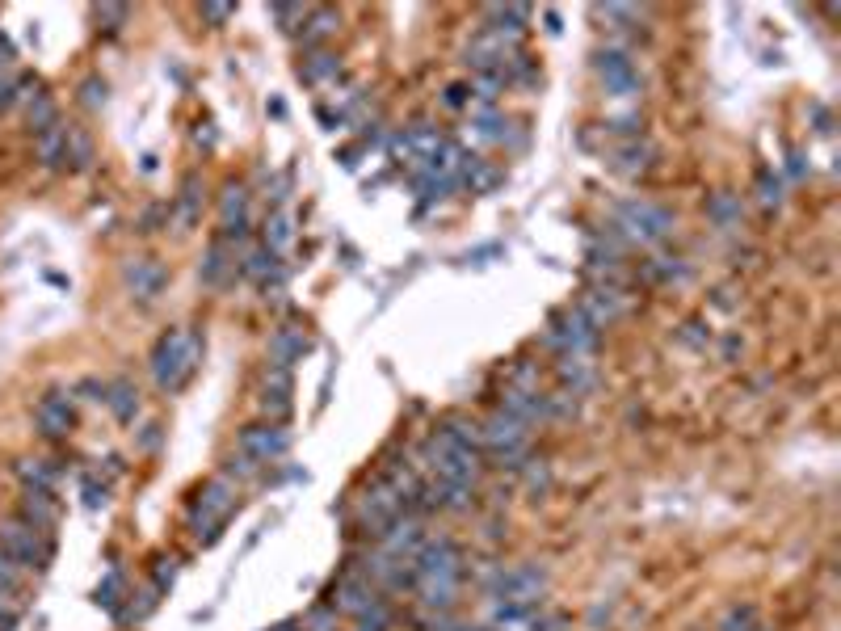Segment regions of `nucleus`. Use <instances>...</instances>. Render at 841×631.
Returning a JSON list of instances; mask_svg holds the SVG:
<instances>
[{
	"label": "nucleus",
	"mask_w": 841,
	"mask_h": 631,
	"mask_svg": "<svg viewBox=\"0 0 841 631\" xmlns=\"http://www.w3.org/2000/svg\"><path fill=\"white\" fill-rule=\"evenodd\" d=\"M421 467L429 472V480H450V484L476 488V480L484 472V455L476 446H467L463 438H455L446 425H438V430L421 442Z\"/></svg>",
	"instance_id": "nucleus-1"
},
{
	"label": "nucleus",
	"mask_w": 841,
	"mask_h": 631,
	"mask_svg": "<svg viewBox=\"0 0 841 631\" xmlns=\"http://www.w3.org/2000/svg\"><path fill=\"white\" fill-rule=\"evenodd\" d=\"M198 358H202V337H198V333H190V329H169V333H160V341L152 345V358H148L156 388L169 392V396H177V392L194 379Z\"/></svg>",
	"instance_id": "nucleus-2"
},
{
	"label": "nucleus",
	"mask_w": 841,
	"mask_h": 631,
	"mask_svg": "<svg viewBox=\"0 0 841 631\" xmlns=\"http://www.w3.org/2000/svg\"><path fill=\"white\" fill-rule=\"evenodd\" d=\"M236 501H240V493H236L232 480L215 476V480L202 484L198 493H194V505H190V531H194V539L198 543H215L219 531H223V522H228L232 510H236Z\"/></svg>",
	"instance_id": "nucleus-3"
},
{
	"label": "nucleus",
	"mask_w": 841,
	"mask_h": 631,
	"mask_svg": "<svg viewBox=\"0 0 841 631\" xmlns=\"http://www.w3.org/2000/svg\"><path fill=\"white\" fill-rule=\"evenodd\" d=\"M614 232L623 236V244H656L673 232V215L665 207H656L648 198H623L614 202Z\"/></svg>",
	"instance_id": "nucleus-4"
},
{
	"label": "nucleus",
	"mask_w": 841,
	"mask_h": 631,
	"mask_svg": "<svg viewBox=\"0 0 841 631\" xmlns=\"http://www.w3.org/2000/svg\"><path fill=\"white\" fill-rule=\"evenodd\" d=\"M598 337H602V329H593L589 316L572 303V308H560V312L547 316L543 345H547V350H556L560 358H593Z\"/></svg>",
	"instance_id": "nucleus-5"
},
{
	"label": "nucleus",
	"mask_w": 841,
	"mask_h": 631,
	"mask_svg": "<svg viewBox=\"0 0 841 631\" xmlns=\"http://www.w3.org/2000/svg\"><path fill=\"white\" fill-rule=\"evenodd\" d=\"M0 547L26 568V573H47L55 560V539L34 531L26 518H0Z\"/></svg>",
	"instance_id": "nucleus-6"
},
{
	"label": "nucleus",
	"mask_w": 841,
	"mask_h": 631,
	"mask_svg": "<svg viewBox=\"0 0 841 631\" xmlns=\"http://www.w3.org/2000/svg\"><path fill=\"white\" fill-rule=\"evenodd\" d=\"M547 594V568L543 564H518V568H501L497 577L488 581V598L497 606H543Z\"/></svg>",
	"instance_id": "nucleus-7"
},
{
	"label": "nucleus",
	"mask_w": 841,
	"mask_h": 631,
	"mask_svg": "<svg viewBox=\"0 0 841 631\" xmlns=\"http://www.w3.org/2000/svg\"><path fill=\"white\" fill-rule=\"evenodd\" d=\"M463 577V547L455 539H425L421 552L413 556V585H425V581H450L459 585Z\"/></svg>",
	"instance_id": "nucleus-8"
},
{
	"label": "nucleus",
	"mask_w": 841,
	"mask_h": 631,
	"mask_svg": "<svg viewBox=\"0 0 841 631\" xmlns=\"http://www.w3.org/2000/svg\"><path fill=\"white\" fill-rule=\"evenodd\" d=\"M236 451L265 467V463H274L291 451V430H286L282 421H253L236 434Z\"/></svg>",
	"instance_id": "nucleus-9"
},
{
	"label": "nucleus",
	"mask_w": 841,
	"mask_h": 631,
	"mask_svg": "<svg viewBox=\"0 0 841 631\" xmlns=\"http://www.w3.org/2000/svg\"><path fill=\"white\" fill-rule=\"evenodd\" d=\"M593 72H598L602 80V89L610 97H635L640 93V72H635V59L619 47H606L593 55Z\"/></svg>",
	"instance_id": "nucleus-10"
},
{
	"label": "nucleus",
	"mask_w": 841,
	"mask_h": 631,
	"mask_svg": "<svg viewBox=\"0 0 841 631\" xmlns=\"http://www.w3.org/2000/svg\"><path fill=\"white\" fill-rule=\"evenodd\" d=\"M383 598H379V585H371L362 573H341V581L333 585V598H328V606L337 610V615H354V619H362L366 610L371 606H379Z\"/></svg>",
	"instance_id": "nucleus-11"
},
{
	"label": "nucleus",
	"mask_w": 841,
	"mask_h": 631,
	"mask_svg": "<svg viewBox=\"0 0 841 631\" xmlns=\"http://www.w3.org/2000/svg\"><path fill=\"white\" fill-rule=\"evenodd\" d=\"M34 425H38V434H43L47 442H64L72 434V425H76L72 396L68 392H47L43 400H38V409H34Z\"/></svg>",
	"instance_id": "nucleus-12"
},
{
	"label": "nucleus",
	"mask_w": 841,
	"mask_h": 631,
	"mask_svg": "<svg viewBox=\"0 0 841 631\" xmlns=\"http://www.w3.org/2000/svg\"><path fill=\"white\" fill-rule=\"evenodd\" d=\"M122 282L131 287L135 299L152 303L164 287H169V270H164L160 257H131V261H122Z\"/></svg>",
	"instance_id": "nucleus-13"
},
{
	"label": "nucleus",
	"mask_w": 841,
	"mask_h": 631,
	"mask_svg": "<svg viewBox=\"0 0 841 631\" xmlns=\"http://www.w3.org/2000/svg\"><path fill=\"white\" fill-rule=\"evenodd\" d=\"M421 543H425V526L417 514H400L392 526L383 531L379 539V552H387L392 560H413L421 552Z\"/></svg>",
	"instance_id": "nucleus-14"
},
{
	"label": "nucleus",
	"mask_w": 841,
	"mask_h": 631,
	"mask_svg": "<svg viewBox=\"0 0 841 631\" xmlns=\"http://www.w3.org/2000/svg\"><path fill=\"white\" fill-rule=\"evenodd\" d=\"M577 308L589 316L593 329H606V324H614V320L627 312V295H623L619 287H606V282H602V287H589V291L581 295Z\"/></svg>",
	"instance_id": "nucleus-15"
},
{
	"label": "nucleus",
	"mask_w": 841,
	"mask_h": 631,
	"mask_svg": "<svg viewBox=\"0 0 841 631\" xmlns=\"http://www.w3.org/2000/svg\"><path fill=\"white\" fill-rule=\"evenodd\" d=\"M312 354V337L299 324H278L270 333V366H282V371H291L295 362H303Z\"/></svg>",
	"instance_id": "nucleus-16"
},
{
	"label": "nucleus",
	"mask_w": 841,
	"mask_h": 631,
	"mask_svg": "<svg viewBox=\"0 0 841 631\" xmlns=\"http://www.w3.org/2000/svg\"><path fill=\"white\" fill-rule=\"evenodd\" d=\"M261 413H265V421H282L286 413H291V371H282V366H270V371H265Z\"/></svg>",
	"instance_id": "nucleus-17"
},
{
	"label": "nucleus",
	"mask_w": 841,
	"mask_h": 631,
	"mask_svg": "<svg viewBox=\"0 0 841 631\" xmlns=\"http://www.w3.org/2000/svg\"><path fill=\"white\" fill-rule=\"evenodd\" d=\"M236 270V249L228 240H211L207 244V253H202V266H198V278H202V287H223V282L232 278Z\"/></svg>",
	"instance_id": "nucleus-18"
},
{
	"label": "nucleus",
	"mask_w": 841,
	"mask_h": 631,
	"mask_svg": "<svg viewBox=\"0 0 841 631\" xmlns=\"http://www.w3.org/2000/svg\"><path fill=\"white\" fill-rule=\"evenodd\" d=\"M17 518H26L34 531L51 535L55 522H59V505H55V497L47 493V488H26V493H22V514H17Z\"/></svg>",
	"instance_id": "nucleus-19"
},
{
	"label": "nucleus",
	"mask_w": 841,
	"mask_h": 631,
	"mask_svg": "<svg viewBox=\"0 0 841 631\" xmlns=\"http://www.w3.org/2000/svg\"><path fill=\"white\" fill-rule=\"evenodd\" d=\"M337 30H341V13L337 9H307L303 30H299V43H303V51H320L324 38L337 34Z\"/></svg>",
	"instance_id": "nucleus-20"
},
{
	"label": "nucleus",
	"mask_w": 841,
	"mask_h": 631,
	"mask_svg": "<svg viewBox=\"0 0 841 631\" xmlns=\"http://www.w3.org/2000/svg\"><path fill=\"white\" fill-rule=\"evenodd\" d=\"M198 211H202V177L198 173H186L181 177V190H177V202H173V219L177 228L186 232L198 223Z\"/></svg>",
	"instance_id": "nucleus-21"
},
{
	"label": "nucleus",
	"mask_w": 841,
	"mask_h": 631,
	"mask_svg": "<svg viewBox=\"0 0 841 631\" xmlns=\"http://www.w3.org/2000/svg\"><path fill=\"white\" fill-rule=\"evenodd\" d=\"M106 409L122 421V425H131L139 417V388L131 379H114L106 383Z\"/></svg>",
	"instance_id": "nucleus-22"
},
{
	"label": "nucleus",
	"mask_w": 841,
	"mask_h": 631,
	"mask_svg": "<svg viewBox=\"0 0 841 631\" xmlns=\"http://www.w3.org/2000/svg\"><path fill=\"white\" fill-rule=\"evenodd\" d=\"M34 152L43 160V169H64L68 165V127L59 122V127L34 135Z\"/></svg>",
	"instance_id": "nucleus-23"
},
{
	"label": "nucleus",
	"mask_w": 841,
	"mask_h": 631,
	"mask_svg": "<svg viewBox=\"0 0 841 631\" xmlns=\"http://www.w3.org/2000/svg\"><path fill=\"white\" fill-rule=\"evenodd\" d=\"M341 72V59L333 55V51H312L299 64V76H303V85H320V80H328V76H337Z\"/></svg>",
	"instance_id": "nucleus-24"
},
{
	"label": "nucleus",
	"mask_w": 841,
	"mask_h": 631,
	"mask_svg": "<svg viewBox=\"0 0 841 631\" xmlns=\"http://www.w3.org/2000/svg\"><path fill=\"white\" fill-rule=\"evenodd\" d=\"M741 211H745L741 198L728 194V190H720V194L707 198V219L720 223V228H736V223H741Z\"/></svg>",
	"instance_id": "nucleus-25"
},
{
	"label": "nucleus",
	"mask_w": 841,
	"mask_h": 631,
	"mask_svg": "<svg viewBox=\"0 0 841 631\" xmlns=\"http://www.w3.org/2000/svg\"><path fill=\"white\" fill-rule=\"evenodd\" d=\"M278 266H282V261H278V253H274V249H265V244H257V249H249V253H244V261H240V274H244V278H253V282H265V278H270Z\"/></svg>",
	"instance_id": "nucleus-26"
},
{
	"label": "nucleus",
	"mask_w": 841,
	"mask_h": 631,
	"mask_svg": "<svg viewBox=\"0 0 841 631\" xmlns=\"http://www.w3.org/2000/svg\"><path fill=\"white\" fill-rule=\"evenodd\" d=\"M17 476H22V484L26 488H55V480H59V467L51 463V459H22L17 463Z\"/></svg>",
	"instance_id": "nucleus-27"
},
{
	"label": "nucleus",
	"mask_w": 841,
	"mask_h": 631,
	"mask_svg": "<svg viewBox=\"0 0 841 631\" xmlns=\"http://www.w3.org/2000/svg\"><path fill=\"white\" fill-rule=\"evenodd\" d=\"M652 156H656V152H652V144H640V139H631L627 148L614 152L610 165L619 169V173H631V177H635V173H644V169L652 165Z\"/></svg>",
	"instance_id": "nucleus-28"
},
{
	"label": "nucleus",
	"mask_w": 841,
	"mask_h": 631,
	"mask_svg": "<svg viewBox=\"0 0 841 631\" xmlns=\"http://www.w3.org/2000/svg\"><path fill=\"white\" fill-rule=\"evenodd\" d=\"M26 114H30L34 135H43V131L59 127V110H55V101H51L47 93H34V97H30V106H26Z\"/></svg>",
	"instance_id": "nucleus-29"
},
{
	"label": "nucleus",
	"mask_w": 841,
	"mask_h": 631,
	"mask_svg": "<svg viewBox=\"0 0 841 631\" xmlns=\"http://www.w3.org/2000/svg\"><path fill=\"white\" fill-rule=\"evenodd\" d=\"M93 165V139L80 131V127H68V169L72 173H85Z\"/></svg>",
	"instance_id": "nucleus-30"
},
{
	"label": "nucleus",
	"mask_w": 841,
	"mask_h": 631,
	"mask_svg": "<svg viewBox=\"0 0 841 631\" xmlns=\"http://www.w3.org/2000/svg\"><path fill=\"white\" fill-rule=\"evenodd\" d=\"M122 589H127V577H122V568H110L106 573V581L97 585V606H106V610H114L118 615V602H122Z\"/></svg>",
	"instance_id": "nucleus-31"
},
{
	"label": "nucleus",
	"mask_w": 841,
	"mask_h": 631,
	"mask_svg": "<svg viewBox=\"0 0 841 631\" xmlns=\"http://www.w3.org/2000/svg\"><path fill=\"white\" fill-rule=\"evenodd\" d=\"M291 236H295V228H291V219H286L282 211H274L270 219H265V249L282 253L286 244H291Z\"/></svg>",
	"instance_id": "nucleus-32"
},
{
	"label": "nucleus",
	"mask_w": 841,
	"mask_h": 631,
	"mask_svg": "<svg viewBox=\"0 0 841 631\" xmlns=\"http://www.w3.org/2000/svg\"><path fill=\"white\" fill-rule=\"evenodd\" d=\"M22 573H26V568L17 564V560L5 552V547H0V598H13L17 589H22Z\"/></svg>",
	"instance_id": "nucleus-33"
},
{
	"label": "nucleus",
	"mask_w": 841,
	"mask_h": 631,
	"mask_svg": "<svg viewBox=\"0 0 841 631\" xmlns=\"http://www.w3.org/2000/svg\"><path fill=\"white\" fill-rule=\"evenodd\" d=\"M757 627V606H728L724 619H720V631H753Z\"/></svg>",
	"instance_id": "nucleus-34"
},
{
	"label": "nucleus",
	"mask_w": 841,
	"mask_h": 631,
	"mask_svg": "<svg viewBox=\"0 0 841 631\" xmlns=\"http://www.w3.org/2000/svg\"><path fill=\"white\" fill-rule=\"evenodd\" d=\"M757 198H762V207H778L783 202V181H778L774 169H757Z\"/></svg>",
	"instance_id": "nucleus-35"
},
{
	"label": "nucleus",
	"mask_w": 841,
	"mask_h": 631,
	"mask_svg": "<svg viewBox=\"0 0 841 631\" xmlns=\"http://www.w3.org/2000/svg\"><path fill=\"white\" fill-rule=\"evenodd\" d=\"M257 472H261V463H253L249 455H240V451H232L228 463H223V480H253Z\"/></svg>",
	"instance_id": "nucleus-36"
},
{
	"label": "nucleus",
	"mask_w": 841,
	"mask_h": 631,
	"mask_svg": "<svg viewBox=\"0 0 841 631\" xmlns=\"http://www.w3.org/2000/svg\"><path fill=\"white\" fill-rule=\"evenodd\" d=\"M303 631H337V610L328 606V602H324V606H316L312 615L303 619Z\"/></svg>",
	"instance_id": "nucleus-37"
},
{
	"label": "nucleus",
	"mask_w": 841,
	"mask_h": 631,
	"mask_svg": "<svg viewBox=\"0 0 841 631\" xmlns=\"http://www.w3.org/2000/svg\"><path fill=\"white\" fill-rule=\"evenodd\" d=\"M526 484L535 488V493H547V484H551V472H547V459H526Z\"/></svg>",
	"instance_id": "nucleus-38"
},
{
	"label": "nucleus",
	"mask_w": 841,
	"mask_h": 631,
	"mask_svg": "<svg viewBox=\"0 0 841 631\" xmlns=\"http://www.w3.org/2000/svg\"><path fill=\"white\" fill-rule=\"evenodd\" d=\"M270 17L282 26V30H295V22L303 26V17H307V9L303 5H270Z\"/></svg>",
	"instance_id": "nucleus-39"
},
{
	"label": "nucleus",
	"mask_w": 841,
	"mask_h": 631,
	"mask_svg": "<svg viewBox=\"0 0 841 631\" xmlns=\"http://www.w3.org/2000/svg\"><path fill=\"white\" fill-rule=\"evenodd\" d=\"M80 101H85L89 110H97V106H106V80H97V76H89L85 85H80Z\"/></svg>",
	"instance_id": "nucleus-40"
},
{
	"label": "nucleus",
	"mask_w": 841,
	"mask_h": 631,
	"mask_svg": "<svg viewBox=\"0 0 841 631\" xmlns=\"http://www.w3.org/2000/svg\"><path fill=\"white\" fill-rule=\"evenodd\" d=\"M152 577H156V594H160V589H169L173 577H177V560H173V556H156Z\"/></svg>",
	"instance_id": "nucleus-41"
},
{
	"label": "nucleus",
	"mask_w": 841,
	"mask_h": 631,
	"mask_svg": "<svg viewBox=\"0 0 841 631\" xmlns=\"http://www.w3.org/2000/svg\"><path fill=\"white\" fill-rule=\"evenodd\" d=\"M106 501H110V484H97V480L85 476V505L89 510H101Z\"/></svg>",
	"instance_id": "nucleus-42"
},
{
	"label": "nucleus",
	"mask_w": 841,
	"mask_h": 631,
	"mask_svg": "<svg viewBox=\"0 0 841 631\" xmlns=\"http://www.w3.org/2000/svg\"><path fill=\"white\" fill-rule=\"evenodd\" d=\"M17 101H22V89H17V80H13V76H0V114L13 110Z\"/></svg>",
	"instance_id": "nucleus-43"
},
{
	"label": "nucleus",
	"mask_w": 841,
	"mask_h": 631,
	"mask_svg": "<svg viewBox=\"0 0 841 631\" xmlns=\"http://www.w3.org/2000/svg\"><path fill=\"white\" fill-rule=\"evenodd\" d=\"M198 13H202V22H211V26H223V22H232V17H236L232 5H202Z\"/></svg>",
	"instance_id": "nucleus-44"
},
{
	"label": "nucleus",
	"mask_w": 841,
	"mask_h": 631,
	"mask_svg": "<svg viewBox=\"0 0 841 631\" xmlns=\"http://www.w3.org/2000/svg\"><path fill=\"white\" fill-rule=\"evenodd\" d=\"M131 9L127 5H106V9H97V22H110L106 30H118V22H127Z\"/></svg>",
	"instance_id": "nucleus-45"
},
{
	"label": "nucleus",
	"mask_w": 841,
	"mask_h": 631,
	"mask_svg": "<svg viewBox=\"0 0 841 631\" xmlns=\"http://www.w3.org/2000/svg\"><path fill=\"white\" fill-rule=\"evenodd\" d=\"M17 627V606L13 598H0V631H13Z\"/></svg>",
	"instance_id": "nucleus-46"
},
{
	"label": "nucleus",
	"mask_w": 841,
	"mask_h": 631,
	"mask_svg": "<svg viewBox=\"0 0 841 631\" xmlns=\"http://www.w3.org/2000/svg\"><path fill=\"white\" fill-rule=\"evenodd\" d=\"M530 631H568V619L564 615H547V619H535Z\"/></svg>",
	"instance_id": "nucleus-47"
},
{
	"label": "nucleus",
	"mask_w": 841,
	"mask_h": 631,
	"mask_svg": "<svg viewBox=\"0 0 841 631\" xmlns=\"http://www.w3.org/2000/svg\"><path fill=\"white\" fill-rule=\"evenodd\" d=\"M467 97H471V89H467V85H450V89H446V106H450V110H459V106H467Z\"/></svg>",
	"instance_id": "nucleus-48"
},
{
	"label": "nucleus",
	"mask_w": 841,
	"mask_h": 631,
	"mask_svg": "<svg viewBox=\"0 0 841 631\" xmlns=\"http://www.w3.org/2000/svg\"><path fill=\"white\" fill-rule=\"evenodd\" d=\"M194 139H198V144H207V148H211V144H215V127H211V122H198Z\"/></svg>",
	"instance_id": "nucleus-49"
},
{
	"label": "nucleus",
	"mask_w": 841,
	"mask_h": 631,
	"mask_svg": "<svg viewBox=\"0 0 841 631\" xmlns=\"http://www.w3.org/2000/svg\"><path fill=\"white\" fill-rule=\"evenodd\" d=\"M791 177H804V156H791Z\"/></svg>",
	"instance_id": "nucleus-50"
},
{
	"label": "nucleus",
	"mask_w": 841,
	"mask_h": 631,
	"mask_svg": "<svg viewBox=\"0 0 841 631\" xmlns=\"http://www.w3.org/2000/svg\"><path fill=\"white\" fill-rule=\"evenodd\" d=\"M270 631H303V623H295V619H286V623H278V627H270Z\"/></svg>",
	"instance_id": "nucleus-51"
},
{
	"label": "nucleus",
	"mask_w": 841,
	"mask_h": 631,
	"mask_svg": "<svg viewBox=\"0 0 841 631\" xmlns=\"http://www.w3.org/2000/svg\"><path fill=\"white\" fill-rule=\"evenodd\" d=\"M459 631H497V627H459Z\"/></svg>",
	"instance_id": "nucleus-52"
},
{
	"label": "nucleus",
	"mask_w": 841,
	"mask_h": 631,
	"mask_svg": "<svg viewBox=\"0 0 841 631\" xmlns=\"http://www.w3.org/2000/svg\"><path fill=\"white\" fill-rule=\"evenodd\" d=\"M753 631H766V627H762V623H757V627H753Z\"/></svg>",
	"instance_id": "nucleus-53"
}]
</instances>
